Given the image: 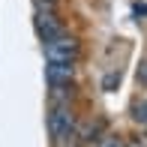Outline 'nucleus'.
I'll return each instance as SVG.
<instances>
[{"instance_id":"nucleus-1","label":"nucleus","mask_w":147,"mask_h":147,"mask_svg":"<svg viewBox=\"0 0 147 147\" xmlns=\"http://www.w3.org/2000/svg\"><path fill=\"white\" fill-rule=\"evenodd\" d=\"M78 54H81V45L72 36L57 33V36L45 39V57H48V63H75Z\"/></svg>"},{"instance_id":"nucleus-2","label":"nucleus","mask_w":147,"mask_h":147,"mask_svg":"<svg viewBox=\"0 0 147 147\" xmlns=\"http://www.w3.org/2000/svg\"><path fill=\"white\" fill-rule=\"evenodd\" d=\"M48 132H51V138L57 144H63L66 138L75 135V114L69 108H54L51 117H48Z\"/></svg>"},{"instance_id":"nucleus-3","label":"nucleus","mask_w":147,"mask_h":147,"mask_svg":"<svg viewBox=\"0 0 147 147\" xmlns=\"http://www.w3.org/2000/svg\"><path fill=\"white\" fill-rule=\"evenodd\" d=\"M36 30H39L42 39H51V36H57V33H63L60 21L54 18V12H42V9H39V15H36Z\"/></svg>"},{"instance_id":"nucleus-4","label":"nucleus","mask_w":147,"mask_h":147,"mask_svg":"<svg viewBox=\"0 0 147 147\" xmlns=\"http://www.w3.org/2000/svg\"><path fill=\"white\" fill-rule=\"evenodd\" d=\"M72 63H48V81L51 84H69L72 81Z\"/></svg>"},{"instance_id":"nucleus-5","label":"nucleus","mask_w":147,"mask_h":147,"mask_svg":"<svg viewBox=\"0 0 147 147\" xmlns=\"http://www.w3.org/2000/svg\"><path fill=\"white\" fill-rule=\"evenodd\" d=\"M102 126H105L102 120H96V123H87V126H84V132H81V135H84V141H93V138L102 132Z\"/></svg>"},{"instance_id":"nucleus-6","label":"nucleus","mask_w":147,"mask_h":147,"mask_svg":"<svg viewBox=\"0 0 147 147\" xmlns=\"http://www.w3.org/2000/svg\"><path fill=\"white\" fill-rule=\"evenodd\" d=\"M96 147H126V141L120 135H105V138H99Z\"/></svg>"},{"instance_id":"nucleus-7","label":"nucleus","mask_w":147,"mask_h":147,"mask_svg":"<svg viewBox=\"0 0 147 147\" xmlns=\"http://www.w3.org/2000/svg\"><path fill=\"white\" fill-rule=\"evenodd\" d=\"M132 117H135L138 123H147V102H138V105H132Z\"/></svg>"},{"instance_id":"nucleus-8","label":"nucleus","mask_w":147,"mask_h":147,"mask_svg":"<svg viewBox=\"0 0 147 147\" xmlns=\"http://www.w3.org/2000/svg\"><path fill=\"white\" fill-rule=\"evenodd\" d=\"M138 84L147 87V60H141V66H138Z\"/></svg>"},{"instance_id":"nucleus-9","label":"nucleus","mask_w":147,"mask_h":147,"mask_svg":"<svg viewBox=\"0 0 147 147\" xmlns=\"http://www.w3.org/2000/svg\"><path fill=\"white\" fill-rule=\"evenodd\" d=\"M117 81H120V75H108V78L102 81V87H105V90H111V87H114Z\"/></svg>"},{"instance_id":"nucleus-10","label":"nucleus","mask_w":147,"mask_h":147,"mask_svg":"<svg viewBox=\"0 0 147 147\" xmlns=\"http://www.w3.org/2000/svg\"><path fill=\"white\" fill-rule=\"evenodd\" d=\"M132 12H135V15H147V3H135V9H132Z\"/></svg>"}]
</instances>
